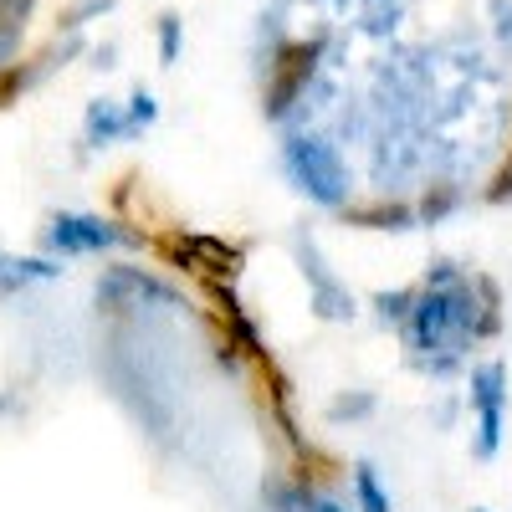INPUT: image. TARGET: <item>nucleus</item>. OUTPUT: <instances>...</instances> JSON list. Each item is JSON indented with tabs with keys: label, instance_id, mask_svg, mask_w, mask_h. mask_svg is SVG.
Wrapping results in <instances>:
<instances>
[{
	"label": "nucleus",
	"instance_id": "nucleus-1",
	"mask_svg": "<svg viewBox=\"0 0 512 512\" xmlns=\"http://www.w3.org/2000/svg\"><path fill=\"white\" fill-rule=\"evenodd\" d=\"M282 164H287V175L297 180V190H303L308 200H318L328 210H338L349 200V175H344V164H338V154L323 139H287Z\"/></svg>",
	"mask_w": 512,
	"mask_h": 512
},
{
	"label": "nucleus",
	"instance_id": "nucleus-2",
	"mask_svg": "<svg viewBox=\"0 0 512 512\" xmlns=\"http://www.w3.org/2000/svg\"><path fill=\"white\" fill-rule=\"evenodd\" d=\"M41 246L62 251V256H93V251H113V246H139V236L123 231L118 221L62 210V216H52L47 226H41Z\"/></svg>",
	"mask_w": 512,
	"mask_h": 512
},
{
	"label": "nucleus",
	"instance_id": "nucleus-3",
	"mask_svg": "<svg viewBox=\"0 0 512 512\" xmlns=\"http://www.w3.org/2000/svg\"><path fill=\"white\" fill-rule=\"evenodd\" d=\"M323 57V41H282L277 57H272V77H267V93H262V113L267 118H282L297 98L308 93V77Z\"/></svg>",
	"mask_w": 512,
	"mask_h": 512
},
{
	"label": "nucleus",
	"instance_id": "nucleus-4",
	"mask_svg": "<svg viewBox=\"0 0 512 512\" xmlns=\"http://www.w3.org/2000/svg\"><path fill=\"white\" fill-rule=\"evenodd\" d=\"M472 410H477V441H472V451L482 461H492L497 446H502V410H507V369L502 364L472 369Z\"/></svg>",
	"mask_w": 512,
	"mask_h": 512
},
{
	"label": "nucleus",
	"instance_id": "nucleus-5",
	"mask_svg": "<svg viewBox=\"0 0 512 512\" xmlns=\"http://www.w3.org/2000/svg\"><path fill=\"white\" fill-rule=\"evenodd\" d=\"M98 303L123 308V313L128 308H180V292L159 277H149V272H139V267H113L98 282Z\"/></svg>",
	"mask_w": 512,
	"mask_h": 512
},
{
	"label": "nucleus",
	"instance_id": "nucleus-6",
	"mask_svg": "<svg viewBox=\"0 0 512 512\" xmlns=\"http://www.w3.org/2000/svg\"><path fill=\"white\" fill-rule=\"evenodd\" d=\"M169 251L180 256L185 267L205 272V277H236L241 272V246L221 241V236H169Z\"/></svg>",
	"mask_w": 512,
	"mask_h": 512
},
{
	"label": "nucleus",
	"instance_id": "nucleus-7",
	"mask_svg": "<svg viewBox=\"0 0 512 512\" xmlns=\"http://www.w3.org/2000/svg\"><path fill=\"white\" fill-rule=\"evenodd\" d=\"M297 256H303V277L313 282V308H318V318H333V323L354 318V297H349V287H344V282H338V277L328 272V262L318 256V246H313V241H303V246H297Z\"/></svg>",
	"mask_w": 512,
	"mask_h": 512
},
{
	"label": "nucleus",
	"instance_id": "nucleus-8",
	"mask_svg": "<svg viewBox=\"0 0 512 512\" xmlns=\"http://www.w3.org/2000/svg\"><path fill=\"white\" fill-rule=\"evenodd\" d=\"M62 267L57 262H41V256H11V251H0V303L36 282H57Z\"/></svg>",
	"mask_w": 512,
	"mask_h": 512
},
{
	"label": "nucleus",
	"instance_id": "nucleus-9",
	"mask_svg": "<svg viewBox=\"0 0 512 512\" xmlns=\"http://www.w3.org/2000/svg\"><path fill=\"white\" fill-rule=\"evenodd\" d=\"M349 226H364V231H410L415 226V210L400 205V200H369V205H338Z\"/></svg>",
	"mask_w": 512,
	"mask_h": 512
},
{
	"label": "nucleus",
	"instance_id": "nucleus-10",
	"mask_svg": "<svg viewBox=\"0 0 512 512\" xmlns=\"http://www.w3.org/2000/svg\"><path fill=\"white\" fill-rule=\"evenodd\" d=\"M82 134H88V144H118V139H134V128H128V113H118V103L103 98L82 118Z\"/></svg>",
	"mask_w": 512,
	"mask_h": 512
},
{
	"label": "nucleus",
	"instance_id": "nucleus-11",
	"mask_svg": "<svg viewBox=\"0 0 512 512\" xmlns=\"http://www.w3.org/2000/svg\"><path fill=\"white\" fill-rule=\"evenodd\" d=\"M354 492H359V507H364V512H390V497H384L379 472H374L369 461H359V466H354Z\"/></svg>",
	"mask_w": 512,
	"mask_h": 512
},
{
	"label": "nucleus",
	"instance_id": "nucleus-12",
	"mask_svg": "<svg viewBox=\"0 0 512 512\" xmlns=\"http://www.w3.org/2000/svg\"><path fill=\"white\" fill-rule=\"evenodd\" d=\"M159 62H164V67L180 62V16H175V11L159 16Z\"/></svg>",
	"mask_w": 512,
	"mask_h": 512
},
{
	"label": "nucleus",
	"instance_id": "nucleus-13",
	"mask_svg": "<svg viewBox=\"0 0 512 512\" xmlns=\"http://www.w3.org/2000/svg\"><path fill=\"white\" fill-rule=\"evenodd\" d=\"M154 118H159V103H154V93H144V88H139L134 98H128V128H134V139L144 134V128H149Z\"/></svg>",
	"mask_w": 512,
	"mask_h": 512
},
{
	"label": "nucleus",
	"instance_id": "nucleus-14",
	"mask_svg": "<svg viewBox=\"0 0 512 512\" xmlns=\"http://www.w3.org/2000/svg\"><path fill=\"white\" fill-rule=\"evenodd\" d=\"M456 205V185H436V190H425V200H420V221H441L446 210Z\"/></svg>",
	"mask_w": 512,
	"mask_h": 512
},
{
	"label": "nucleus",
	"instance_id": "nucleus-15",
	"mask_svg": "<svg viewBox=\"0 0 512 512\" xmlns=\"http://www.w3.org/2000/svg\"><path fill=\"white\" fill-rule=\"evenodd\" d=\"M108 11H113V0H82V6H72L62 16V31H77V26H88L93 16H108Z\"/></svg>",
	"mask_w": 512,
	"mask_h": 512
},
{
	"label": "nucleus",
	"instance_id": "nucleus-16",
	"mask_svg": "<svg viewBox=\"0 0 512 512\" xmlns=\"http://www.w3.org/2000/svg\"><path fill=\"white\" fill-rule=\"evenodd\" d=\"M487 200L492 205H502V200H512V149H507V159H502V169L492 175V185H487Z\"/></svg>",
	"mask_w": 512,
	"mask_h": 512
},
{
	"label": "nucleus",
	"instance_id": "nucleus-17",
	"mask_svg": "<svg viewBox=\"0 0 512 512\" xmlns=\"http://www.w3.org/2000/svg\"><path fill=\"white\" fill-rule=\"evenodd\" d=\"M369 410H374V400H369V395H359V400H333V405H328V415H333V420H344V415H369Z\"/></svg>",
	"mask_w": 512,
	"mask_h": 512
},
{
	"label": "nucleus",
	"instance_id": "nucleus-18",
	"mask_svg": "<svg viewBox=\"0 0 512 512\" xmlns=\"http://www.w3.org/2000/svg\"><path fill=\"white\" fill-rule=\"evenodd\" d=\"M308 512H344V507H338V502H323V497H313V502H308Z\"/></svg>",
	"mask_w": 512,
	"mask_h": 512
},
{
	"label": "nucleus",
	"instance_id": "nucleus-19",
	"mask_svg": "<svg viewBox=\"0 0 512 512\" xmlns=\"http://www.w3.org/2000/svg\"><path fill=\"white\" fill-rule=\"evenodd\" d=\"M472 512H487V507H472Z\"/></svg>",
	"mask_w": 512,
	"mask_h": 512
}]
</instances>
